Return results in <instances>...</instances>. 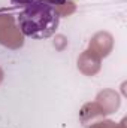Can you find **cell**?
I'll return each instance as SVG.
<instances>
[{
	"label": "cell",
	"instance_id": "cell-1",
	"mask_svg": "<svg viewBox=\"0 0 127 128\" xmlns=\"http://www.w3.org/2000/svg\"><path fill=\"white\" fill-rule=\"evenodd\" d=\"M60 15L49 0H37L26 6L18 15V26L24 36L30 39H46L57 32Z\"/></svg>",
	"mask_w": 127,
	"mask_h": 128
},
{
	"label": "cell",
	"instance_id": "cell-2",
	"mask_svg": "<svg viewBox=\"0 0 127 128\" xmlns=\"http://www.w3.org/2000/svg\"><path fill=\"white\" fill-rule=\"evenodd\" d=\"M14 4H24V6H29V4H32V3H34V2H37V0H11Z\"/></svg>",
	"mask_w": 127,
	"mask_h": 128
}]
</instances>
